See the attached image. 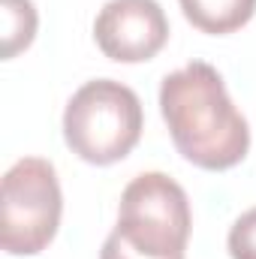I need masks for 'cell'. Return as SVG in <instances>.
<instances>
[{
    "instance_id": "6da1fadb",
    "label": "cell",
    "mask_w": 256,
    "mask_h": 259,
    "mask_svg": "<svg viewBox=\"0 0 256 259\" xmlns=\"http://www.w3.org/2000/svg\"><path fill=\"white\" fill-rule=\"evenodd\" d=\"M160 112L178 154L205 172H226L250 151L247 118L229 100L223 75L205 61L163 78Z\"/></svg>"
},
{
    "instance_id": "7a4b0ae2",
    "label": "cell",
    "mask_w": 256,
    "mask_h": 259,
    "mask_svg": "<svg viewBox=\"0 0 256 259\" xmlns=\"http://www.w3.org/2000/svg\"><path fill=\"white\" fill-rule=\"evenodd\" d=\"M145 130V112L136 91L115 78L84 81L64 109L66 148L91 163L112 166L139 145Z\"/></svg>"
},
{
    "instance_id": "3957f363",
    "label": "cell",
    "mask_w": 256,
    "mask_h": 259,
    "mask_svg": "<svg viewBox=\"0 0 256 259\" xmlns=\"http://www.w3.org/2000/svg\"><path fill=\"white\" fill-rule=\"evenodd\" d=\"M193 217L190 199L163 172H142L121 193L115 235L151 259H184Z\"/></svg>"
},
{
    "instance_id": "277c9868",
    "label": "cell",
    "mask_w": 256,
    "mask_h": 259,
    "mask_svg": "<svg viewBox=\"0 0 256 259\" xmlns=\"http://www.w3.org/2000/svg\"><path fill=\"white\" fill-rule=\"evenodd\" d=\"M64 214V193L58 172L42 157H21L3 175V220L0 244L9 256L42 253Z\"/></svg>"
},
{
    "instance_id": "5b68a950",
    "label": "cell",
    "mask_w": 256,
    "mask_h": 259,
    "mask_svg": "<svg viewBox=\"0 0 256 259\" xmlns=\"http://www.w3.org/2000/svg\"><path fill=\"white\" fill-rule=\"evenodd\" d=\"M94 39L115 64H145L169 42V18L157 0H109L94 21Z\"/></svg>"
},
{
    "instance_id": "8992f818",
    "label": "cell",
    "mask_w": 256,
    "mask_h": 259,
    "mask_svg": "<svg viewBox=\"0 0 256 259\" xmlns=\"http://www.w3.org/2000/svg\"><path fill=\"white\" fill-rule=\"evenodd\" d=\"M184 18L208 36L241 30L256 15V0H178Z\"/></svg>"
},
{
    "instance_id": "52a82bcc",
    "label": "cell",
    "mask_w": 256,
    "mask_h": 259,
    "mask_svg": "<svg viewBox=\"0 0 256 259\" xmlns=\"http://www.w3.org/2000/svg\"><path fill=\"white\" fill-rule=\"evenodd\" d=\"M0 15H3V46H0V58L12 61L18 52L30 49L36 27H39V15L33 0H0Z\"/></svg>"
},
{
    "instance_id": "ba28073f",
    "label": "cell",
    "mask_w": 256,
    "mask_h": 259,
    "mask_svg": "<svg viewBox=\"0 0 256 259\" xmlns=\"http://www.w3.org/2000/svg\"><path fill=\"white\" fill-rule=\"evenodd\" d=\"M226 247H229V256L232 259H256V208L244 211L232 223Z\"/></svg>"
},
{
    "instance_id": "9c48e42d",
    "label": "cell",
    "mask_w": 256,
    "mask_h": 259,
    "mask_svg": "<svg viewBox=\"0 0 256 259\" xmlns=\"http://www.w3.org/2000/svg\"><path fill=\"white\" fill-rule=\"evenodd\" d=\"M100 259H151V256H142V253H136L133 247H127L115 232L103 241V250H100Z\"/></svg>"
}]
</instances>
